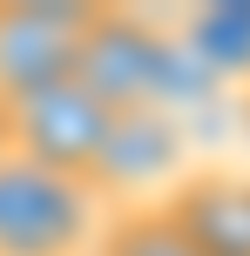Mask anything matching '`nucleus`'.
<instances>
[{
	"label": "nucleus",
	"mask_w": 250,
	"mask_h": 256,
	"mask_svg": "<svg viewBox=\"0 0 250 256\" xmlns=\"http://www.w3.org/2000/svg\"><path fill=\"white\" fill-rule=\"evenodd\" d=\"M108 222L95 182L0 148V256H88Z\"/></svg>",
	"instance_id": "1"
},
{
	"label": "nucleus",
	"mask_w": 250,
	"mask_h": 256,
	"mask_svg": "<svg viewBox=\"0 0 250 256\" xmlns=\"http://www.w3.org/2000/svg\"><path fill=\"white\" fill-rule=\"evenodd\" d=\"M169 74H183V54L169 34L122 7H88L75 48V81L108 108H176L169 102Z\"/></svg>",
	"instance_id": "2"
},
{
	"label": "nucleus",
	"mask_w": 250,
	"mask_h": 256,
	"mask_svg": "<svg viewBox=\"0 0 250 256\" xmlns=\"http://www.w3.org/2000/svg\"><path fill=\"white\" fill-rule=\"evenodd\" d=\"M108 122H115V108L95 102V94L68 74V81H48V88L21 94V102H0V148L27 155V162H41V168H61V176L95 182Z\"/></svg>",
	"instance_id": "3"
},
{
	"label": "nucleus",
	"mask_w": 250,
	"mask_h": 256,
	"mask_svg": "<svg viewBox=\"0 0 250 256\" xmlns=\"http://www.w3.org/2000/svg\"><path fill=\"white\" fill-rule=\"evenodd\" d=\"M183 168H189V142H183L176 108H115L102 162H95V189L108 209L156 202Z\"/></svg>",
	"instance_id": "4"
},
{
	"label": "nucleus",
	"mask_w": 250,
	"mask_h": 256,
	"mask_svg": "<svg viewBox=\"0 0 250 256\" xmlns=\"http://www.w3.org/2000/svg\"><path fill=\"white\" fill-rule=\"evenodd\" d=\"M156 209L196 256H250V168H183Z\"/></svg>",
	"instance_id": "5"
},
{
	"label": "nucleus",
	"mask_w": 250,
	"mask_h": 256,
	"mask_svg": "<svg viewBox=\"0 0 250 256\" xmlns=\"http://www.w3.org/2000/svg\"><path fill=\"white\" fill-rule=\"evenodd\" d=\"M88 7H0V102L75 74Z\"/></svg>",
	"instance_id": "6"
},
{
	"label": "nucleus",
	"mask_w": 250,
	"mask_h": 256,
	"mask_svg": "<svg viewBox=\"0 0 250 256\" xmlns=\"http://www.w3.org/2000/svg\"><path fill=\"white\" fill-rule=\"evenodd\" d=\"M183 68H216V74H243L250 81V7H210L189 20V48Z\"/></svg>",
	"instance_id": "7"
},
{
	"label": "nucleus",
	"mask_w": 250,
	"mask_h": 256,
	"mask_svg": "<svg viewBox=\"0 0 250 256\" xmlns=\"http://www.w3.org/2000/svg\"><path fill=\"white\" fill-rule=\"evenodd\" d=\"M88 256H196V250L162 222L156 202H135V209H108V222H102Z\"/></svg>",
	"instance_id": "8"
},
{
	"label": "nucleus",
	"mask_w": 250,
	"mask_h": 256,
	"mask_svg": "<svg viewBox=\"0 0 250 256\" xmlns=\"http://www.w3.org/2000/svg\"><path fill=\"white\" fill-rule=\"evenodd\" d=\"M243 108H250V81H243Z\"/></svg>",
	"instance_id": "9"
}]
</instances>
